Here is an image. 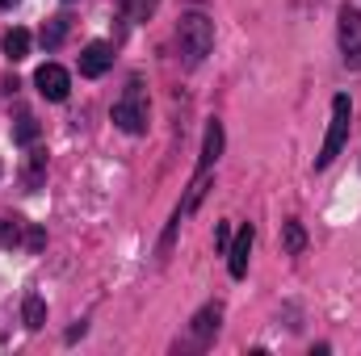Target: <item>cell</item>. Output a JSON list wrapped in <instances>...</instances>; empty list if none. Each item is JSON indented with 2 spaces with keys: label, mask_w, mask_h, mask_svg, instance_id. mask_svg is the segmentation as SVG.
<instances>
[{
  "label": "cell",
  "mask_w": 361,
  "mask_h": 356,
  "mask_svg": "<svg viewBox=\"0 0 361 356\" xmlns=\"http://www.w3.org/2000/svg\"><path fill=\"white\" fill-rule=\"evenodd\" d=\"M177 46H180V59H185L189 68H197V63L210 55V46H214V21H210V17H202V13L180 17Z\"/></svg>",
  "instance_id": "cell-1"
},
{
  "label": "cell",
  "mask_w": 361,
  "mask_h": 356,
  "mask_svg": "<svg viewBox=\"0 0 361 356\" xmlns=\"http://www.w3.org/2000/svg\"><path fill=\"white\" fill-rule=\"evenodd\" d=\"M114 126L126 134H147V92L143 80H130L126 92L114 101Z\"/></svg>",
  "instance_id": "cell-2"
},
{
  "label": "cell",
  "mask_w": 361,
  "mask_h": 356,
  "mask_svg": "<svg viewBox=\"0 0 361 356\" xmlns=\"http://www.w3.org/2000/svg\"><path fill=\"white\" fill-rule=\"evenodd\" d=\"M349 122H353V105H349V96L341 92V96L332 101V126H328V139H324V147H319V155H315V168H328V164L341 155V147L349 143Z\"/></svg>",
  "instance_id": "cell-3"
},
{
  "label": "cell",
  "mask_w": 361,
  "mask_h": 356,
  "mask_svg": "<svg viewBox=\"0 0 361 356\" xmlns=\"http://www.w3.org/2000/svg\"><path fill=\"white\" fill-rule=\"evenodd\" d=\"M34 84H38V92H42L47 101H68V92H72V76H68L59 63H42V68L34 72Z\"/></svg>",
  "instance_id": "cell-4"
},
{
  "label": "cell",
  "mask_w": 361,
  "mask_h": 356,
  "mask_svg": "<svg viewBox=\"0 0 361 356\" xmlns=\"http://www.w3.org/2000/svg\"><path fill=\"white\" fill-rule=\"evenodd\" d=\"M341 51L349 63H361V8L353 4L341 8Z\"/></svg>",
  "instance_id": "cell-5"
},
{
  "label": "cell",
  "mask_w": 361,
  "mask_h": 356,
  "mask_svg": "<svg viewBox=\"0 0 361 356\" xmlns=\"http://www.w3.org/2000/svg\"><path fill=\"white\" fill-rule=\"evenodd\" d=\"M109 63H114V51H109V42H89L85 51H80V76H105L109 72Z\"/></svg>",
  "instance_id": "cell-6"
},
{
  "label": "cell",
  "mask_w": 361,
  "mask_h": 356,
  "mask_svg": "<svg viewBox=\"0 0 361 356\" xmlns=\"http://www.w3.org/2000/svg\"><path fill=\"white\" fill-rule=\"evenodd\" d=\"M252 239H257V231H252V222H248V227H240L235 243L227 248V268H231V276H235V281L248 272V252H252Z\"/></svg>",
  "instance_id": "cell-7"
},
{
  "label": "cell",
  "mask_w": 361,
  "mask_h": 356,
  "mask_svg": "<svg viewBox=\"0 0 361 356\" xmlns=\"http://www.w3.org/2000/svg\"><path fill=\"white\" fill-rule=\"evenodd\" d=\"M219 155H223V122L210 117V122H206V143H202V164H197V172H210Z\"/></svg>",
  "instance_id": "cell-8"
},
{
  "label": "cell",
  "mask_w": 361,
  "mask_h": 356,
  "mask_svg": "<svg viewBox=\"0 0 361 356\" xmlns=\"http://www.w3.org/2000/svg\"><path fill=\"white\" fill-rule=\"evenodd\" d=\"M219 319H223V310H219V306L197 310V314H193V327H189V331H193V340H197V344H206V340L219 331Z\"/></svg>",
  "instance_id": "cell-9"
},
{
  "label": "cell",
  "mask_w": 361,
  "mask_h": 356,
  "mask_svg": "<svg viewBox=\"0 0 361 356\" xmlns=\"http://www.w3.org/2000/svg\"><path fill=\"white\" fill-rule=\"evenodd\" d=\"M4 55H8L13 63H21V59L30 55V34H25V30H8V34H4Z\"/></svg>",
  "instance_id": "cell-10"
},
{
  "label": "cell",
  "mask_w": 361,
  "mask_h": 356,
  "mask_svg": "<svg viewBox=\"0 0 361 356\" xmlns=\"http://www.w3.org/2000/svg\"><path fill=\"white\" fill-rule=\"evenodd\" d=\"M13 139H17L21 147H34V143H38V117H34V113H21L17 126H13Z\"/></svg>",
  "instance_id": "cell-11"
},
{
  "label": "cell",
  "mask_w": 361,
  "mask_h": 356,
  "mask_svg": "<svg viewBox=\"0 0 361 356\" xmlns=\"http://www.w3.org/2000/svg\"><path fill=\"white\" fill-rule=\"evenodd\" d=\"M281 243H286V252H290V256H298V252L307 248V231H302V222H294V218H290V222L281 227Z\"/></svg>",
  "instance_id": "cell-12"
},
{
  "label": "cell",
  "mask_w": 361,
  "mask_h": 356,
  "mask_svg": "<svg viewBox=\"0 0 361 356\" xmlns=\"http://www.w3.org/2000/svg\"><path fill=\"white\" fill-rule=\"evenodd\" d=\"M42 323H47V306H42V298H38V293H30V298H25V327H30V331H38Z\"/></svg>",
  "instance_id": "cell-13"
},
{
  "label": "cell",
  "mask_w": 361,
  "mask_h": 356,
  "mask_svg": "<svg viewBox=\"0 0 361 356\" xmlns=\"http://www.w3.org/2000/svg\"><path fill=\"white\" fill-rule=\"evenodd\" d=\"M42 172H47V151H30V160H25V184L38 189Z\"/></svg>",
  "instance_id": "cell-14"
},
{
  "label": "cell",
  "mask_w": 361,
  "mask_h": 356,
  "mask_svg": "<svg viewBox=\"0 0 361 356\" xmlns=\"http://www.w3.org/2000/svg\"><path fill=\"white\" fill-rule=\"evenodd\" d=\"M0 243L4 248H17L21 243V222L17 218H0Z\"/></svg>",
  "instance_id": "cell-15"
},
{
  "label": "cell",
  "mask_w": 361,
  "mask_h": 356,
  "mask_svg": "<svg viewBox=\"0 0 361 356\" xmlns=\"http://www.w3.org/2000/svg\"><path fill=\"white\" fill-rule=\"evenodd\" d=\"M63 34H68V25H63V17H55L51 25H42V46H59Z\"/></svg>",
  "instance_id": "cell-16"
},
{
  "label": "cell",
  "mask_w": 361,
  "mask_h": 356,
  "mask_svg": "<svg viewBox=\"0 0 361 356\" xmlns=\"http://www.w3.org/2000/svg\"><path fill=\"white\" fill-rule=\"evenodd\" d=\"M214 243H219L223 252L231 248V231H227V222H219V231H214Z\"/></svg>",
  "instance_id": "cell-17"
},
{
  "label": "cell",
  "mask_w": 361,
  "mask_h": 356,
  "mask_svg": "<svg viewBox=\"0 0 361 356\" xmlns=\"http://www.w3.org/2000/svg\"><path fill=\"white\" fill-rule=\"evenodd\" d=\"M152 8H156V0H130V13H135V17H147Z\"/></svg>",
  "instance_id": "cell-18"
}]
</instances>
